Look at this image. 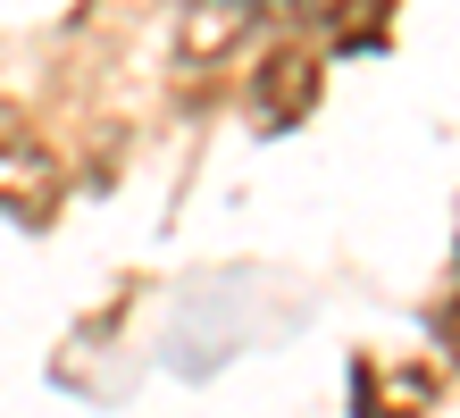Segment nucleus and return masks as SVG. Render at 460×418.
<instances>
[{"mask_svg": "<svg viewBox=\"0 0 460 418\" xmlns=\"http://www.w3.org/2000/svg\"><path fill=\"white\" fill-rule=\"evenodd\" d=\"M260 17H268L260 0H193V9L176 17V50L193 67H218L226 50H243V34H252Z\"/></svg>", "mask_w": 460, "mask_h": 418, "instance_id": "7ed1b4c3", "label": "nucleus"}, {"mask_svg": "<svg viewBox=\"0 0 460 418\" xmlns=\"http://www.w3.org/2000/svg\"><path fill=\"white\" fill-rule=\"evenodd\" d=\"M252 109H260V126H302L318 109V50L310 42L268 50L260 76H252Z\"/></svg>", "mask_w": 460, "mask_h": 418, "instance_id": "f03ea898", "label": "nucleus"}, {"mask_svg": "<svg viewBox=\"0 0 460 418\" xmlns=\"http://www.w3.org/2000/svg\"><path fill=\"white\" fill-rule=\"evenodd\" d=\"M0 209L25 218V227H42L59 209V159L17 109H0Z\"/></svg>", "mask_w": 460, "mask_h": 418, "instance_id": "f257e3e1", "label": "nucleus"}, {"mask_svg": "<svg viewBox=\"0 0 460 418\" xmlns=\"http://www.w3.org/2000/svg\"><path fill=\"white\" fill-rule=\"evenodd\" d=\"M444 343H452V360H460V310H452V318H444Z\"/></svg>", "mask_w": 460, "mask_h": 418, "instance_id": "20e7f679", "label": "nucleus"}]
</instances>
